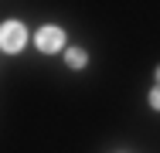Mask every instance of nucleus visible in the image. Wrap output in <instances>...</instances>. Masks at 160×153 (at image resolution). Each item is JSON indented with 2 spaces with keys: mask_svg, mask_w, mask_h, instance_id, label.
Wrapping results in <instances>:
<instances>
[{
  "mask_svg": "<svg viewBox=\"0 0 160 153\" xmlns=\"http://www.w3.org/2000/svg\"><path fill=\"white\" fill-rule=\"evenodd\" d=\"M62 58H65V68H68V72H85V68H89V51H85L82 44H68Z\"/></svg>",
  "mask_w": 160,
  "mask_h": 153,
  "instance_id": "obj_3",
  "label": "nucleus"
},
{
  "mask_svg": "<svg viewBox=\"0 0 160 153\" xmlns=\"http://www.w3.org/2000/svg\"><path fill=\"white\" fill-rule=\"evenodd\" d=\"M31 44L41 55H65V48H68V31H65L62 24H41V27L31 34Z\"/></svg>",
  "mask_w": 160,
  "mask_h": 153,
  "instance_id": "obj_2",
  "label": "nucleus"
},
{
  "mask_svg": "<svg viewBox=\"0 0 160 153\" xmlns=\"http://www.w3.org/2000/svg\"><path fill=\"white\" fill-rule=\"evenodd\" d=\"M147 106H150L153 112H160V85H157V82H153V89L147 92Z\"/></svg>",
  "mask_w": 160,
  "mask_h": 153,
  "instance_id": "obj_4",
  "label": "nucleus"
},
{
  "mask_svg": "<svg viewBox=\"0 0 160 153\" xmlns=\"http://www.w3.org/2000/svg\"><path fill=\"white\" fill-rule=\"evenodd\" d=\"M153 78H157V85H160V65H157V68H153Z\"/></svg>",
  "mask_w": 160,
  "mask_h": 153,
  "instance_id": "obj_5",
  "label": "nucleus"
},
{
  "mask_svg": "<svg viewBox=\"0 0 160 153\" xmlns=\"http://www.w3.org/2000/svg\"><path fill=\"white\" fill-rule=\"evenodd\" d=\"M31 44V27L24 24V21H17V17H7V21H0V55H21L24 48Z\"/></svg>",
  "mask_w": 160,
  "mask_h": 153,
  "instance_id": "obj_1",
  "label": "nucleus"
}]
</instances>
